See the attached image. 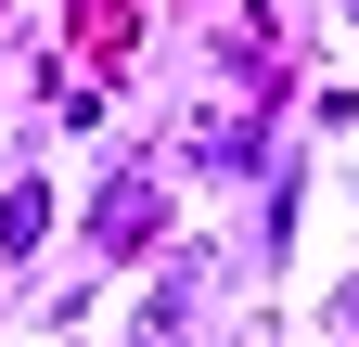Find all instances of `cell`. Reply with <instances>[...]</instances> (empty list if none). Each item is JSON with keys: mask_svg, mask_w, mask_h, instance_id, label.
Masks as SVG:
<instances>
[{"mask_svg": "<svg viewBox=\"0 0 359 347\" xmlns=\"http://www.w3.org/2000/svg\"><path fill=\"white\" fill-rule=\"evenodd\" d=\"M39 232H52V193H39V181H26L13 206H0V244H39Z\"/></svg>", "mask_w": 359, "mask_h": 347, "instance_id": "1", "label": "cell"}]
</instances>
